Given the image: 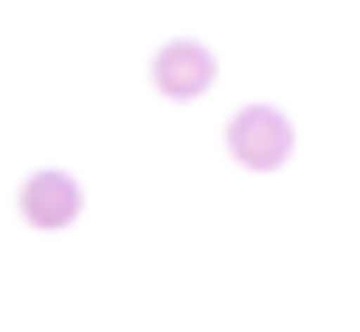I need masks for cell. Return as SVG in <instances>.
<instances>
[{"mask_svg":"<svg viewBox=\"0 0 360 332\" xmlns=\"http://www.w3.org/2000/svg\"><path fill=\"white\" fill-rule=\"evenodd\" d=\"M228 162H237V171H285V162H294V114H285V105H237Z\"/></svg>","mask_w":360,"mask_h":332,"instance_id":"obj_1","label":"cell"},{"mask_svg":"<svg viewBox=\"0 0 360 332\" xmlns=\"http://www.w3.org/2000/svg\"><path fill=\"white\" fill-rule=\"evenodd\" d=\"M152 86H162V105H190V95H209V86H218L209 38H171V48H152Z\"/></svg>","mask_w":360,"mask_h":332,"instance_id":"obj_2","label":"cell"},{"mask_svg":"<svg viewBox=\"0 0 360 332\" xmlns=\"http://www.w3.org/2000/svg\"><path fill=\"white\" fill-rule=\"evenodd\" d=\"M76 209H86L76 171H29V190H19V219L29 228H76Z\"/></svg>","mask_w":360,"mask_h":332,"instance_id":"obj_3","label":"cell"}]
</instances>
